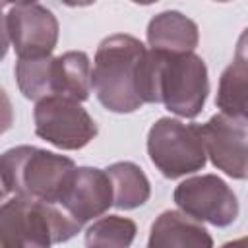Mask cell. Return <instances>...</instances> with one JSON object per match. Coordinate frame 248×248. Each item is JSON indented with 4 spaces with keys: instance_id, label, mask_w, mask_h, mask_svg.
<instances>
[{
    "instance_id": "cell-3",
    "label": "cell",
    "mask_w": 248,
    "mask_h": 248,
    "mask_svg": "<svg viewBox=\"0 0 248 248\" xmlns=\"http://www.w3.org/2000/svg\"><path fill=\"white\" fill-rule=\"evenodd\" d=\"M76 163L35 145H17L0 155V178L8 192L35 202L60 203Z\"/></svg>"
},
{
    "instance_id": "cell-6",
    "label": "cell",
    "mask_w": 248,
    "mask_h": 248,
    "mask_svg": "<svg viewBox=\"0 0 248 248\" xmlns=\"http://www.w3.org/2000/svg\"><path fill=\"white\" fill-rule=\"evenodd\" d=\"M35 134L64 151L85 147L97 136V124L89 112L72 99L45 97L33 108Z\"/></svg>"
},
{
    "instance_id": "cell-11",
    "label": "cell",
    "mask_w": 248,
    "mask_h": 248,
    "mask_svg": "<svg viewBox=\"0 0 248 248\" xmlns=\"http://www.w3.org/2000/svg\"><path fill=\"white\" fill-rule=\"evenodd\" d=\"M147 248H213V238L202 223L169 209L153 221Z\"/></svg>"
},
{
    "instance_id": "cell-19",
    "label": "cell",
    "mask_w": 248,
    "mask_h": 248,
    "mask_svg": "<svg viewBox=\"0 0 248 248\" xmlns=\"http://www.w3.org/2000/svg\"><path fill=\"white\" fill-rule=\"evenodd\" d=\"M8 4H0V60H4V56L8 54V46H10V35H8V25H6V16L2 14V8Z\"/></svg>"
},
{
    "instance_id": "cell-18",
    "label": "cell",
    "mask_w": 248,
    "mask_h": 248,
    "mask_svg": "<svg viewBox=\"0 0 248 248\" xmlns=\"http://www.w3.org/2000/svg\"><path fill=\"white\" fill-rule=\"evenodd\" d=\"M14 124V107L8 93L0 87V136L6 134Z\"/></svg>"
},
{
    "instance_id": "cell-20",
    "label": "cell",
    "mask_w": 248,
    "mask_h": 248,
    "mask_svg": "<svg viewBox=\"0 0 248 248\" xmlns=\"http://www.w3.org/2000/svg\"><path fill=\"white\" fill-rule=\"evenodd\" d=\"M221 248H246V238H236V240H231V242H225Z\"/></svg>"
},
{
    "instance_id": "cell-17",
    "label": "cell",
    "mask_w": 248,
    "mask_h": 248,
    "mask_svg": "<svg viewBox=\"0 0 248 248\" xmlns=\"http://www.w3.org/2000/svg\"><path fill=\"white\" fill-rule=\"evenodd\" d=\"M138 227L132 219L120 215H107L85 231V248H130Z\"/></svg>"
},
{
    "instance_id": "cell-16",
    "label": "cell",
    "mask_w": 248,
    "mask_h": 248,
    "mask_svg": "<svg viewBox=\"0 0 248 248\" xmlns=\"http://www.w3.org/2000/svg\"><path fill=\"white\" fill-rule=\"evenodd\" d=\"M16 79L17 87L25 99L41 101L54 95V74H52V56L45 58H17L16 62Z\"/></svg>"
},
{
    "instance_id": "cell-10",
    "label": "cell",
    "mask_w": 248,
    "mask_h": 248,
    "mask_svg": "<svg viewBox=\"0 0 248 248\" xmlns=\"http://www.w3.org/2000/svg\"><path fill=\"white\" fill-rule=\"evenodd\" d=\"M60 205L79 225L107 213L112 205V184L107 172L97 167H76Z\"/></svg>"
},
{
    "instance_id": "cell-4",
    "label": "cell",
    "mask_w": 248,
    "mask_h": 248,
    "mask_svg": "<svg viewBox=\"0 0 248 248\" xmlns=\"http://www.w3.org/2000/svg\"><path fill=\"white\" fill-rule=\"evenodd\" d=\"M79 229L52 203L16 196L0 205V248H52L74 238Z\"/></svg>"
},
{
    "instance_id": "cell-1",
    "label": "cell",
    "mask_w": 248,
    "mask_h": 248,
    "mask_svg": "<svg viewBox=\"0 0 248 248\" xmlns=\"http://www.w3.org/2000/svg\"><path fill=\"white\" fill-rule=\"evenodd\" d=\"M207 93L209 78L202 56L145 50L138 70V97L143 105L163 103L176 116L196 118Z\"/></svg>"
},
{
    "instance_id": "cell-7",
    "label": "cell",
    "mask_w": 248,
    "mask_h": 248,
    "mask_svg": "<svg viewBox=\"0 0 248 248\" xmlns=\"http://www.w3.org/2000/svg\"><path fill=\"white\" fill-rule=\"evenodd\" d=\"M174 203L180 213L198 223L229 227L238 217V200L232 188L217 174H200L186 178L174 188Z\"/></svg>"
},
{
    "instance_id": "cell-8",
    "label": "cell",
    "mask_w": 248,
    "mask_h": 248,
    "mask_svg": "<svg viewBox=\"0 0 248 248\" xmlns=\"http://www.w3.org/2000/svg\"><path fill=\"white\" fill-rule=\"evenodd\" d=\"M6 25L10 43L19 58H45L50 56L58 43V19L39 2L10 4Z\"/></svg>"
},
{
    "instance_id": "cell-14",
    "label": "cell",
    "mask_w": 248,
    "mask_h": 248,
    "mask_svg": "<svg viewBox=\"0 0 248 248\" xmlns=\"http://www.w3.org/2000/svg\"><path fill=\"white\" fill-rule=\"evenodd\" d=\"M54 95L72 101H85L91 93V60L81 50H68L52 58Z\"/></svg>"
},
{
    "instance_id": "cell-15",
    "label": "cell",
    "mask_w": 248,
    "mask_h": 248,
    "mask_svg": "<svg viewBox=\"0 0 248 248\" xmlns=\"http://www.w3.org/2000/svg\"><path fill=\"white\" fill-rule=\"evenodd\" d=\"M112 184V205L118 209H136L151 196V186L141 170L132 161H118L105 169Z\"/></svg>"
},
{
    "instance_id": "cell-12",
    "label": "cell",
    "mask_w": 248,
    "mask_h": 248,
    "mask_svg": "<svg viewBox=\"0 0 248 248\" xmlns=\"http://www.w3.org/2000/svg\"><path fill=\"white\" fill-rule=\"evenodd\" d=\"M147 43L151 50L169 54L194 52L200 41V31L196 21L186 17L176 10H165L153 16L147 23Z\"/></svg>"
},
{
    "instance_id": "cell-2",
    "label": "cell",
    "mask_w": 248,
    "mask_h": 248,
    "mask_svg": "<svg viewBox=\"0 0 248 248\" xmlns=\"http://www.w3.org/2000/svg\"><path fill=\"white\" fill-rule=\"evenodd\" d=\"M145 45L126 33L103 39L95 52L91 85L99 103L110 112H134L143 103L138 97V70Z\"/></svg>"
},
{
    "instance_id": "cell-13",
    "label": "cell",
    "mask_w": 248,
    "mask_h": 248,
    "mask_svg": "<svg viewBox=\"0 0 248 248\" xmlns=\"http://www.w3.org/2000/svg\"><path fill=\"white\" fill-rule=\"evenodd\" d=\"M246 91H248V56H246V31H244L238 39V46L232 62L223 70L219 78L215 105L221 108V114L248 120Z\"/></svg>"
},
{
    "instance_id": "cell-9",
    "label": "cell",
    "mask_w": 248,
    "mask_h": 248,
    "mask_svg": "<svg viewBox=\"0 0 248 248\" xmlns=\"http://www.w3.org/2000/svg\"><path fill=\"white\" fill-rule=\"evenodd\" d=\"M205 157L225 174L244 180L248 176V120L227 114H213L200 124Z\"/></svg>"
},
{
    "instance_id": "cell-5",
    "label": "cell",
    "mask_w": 248,
    "mask_h": 248,
    "mask_svg": "<svg viewBox=\"0 0 248 248\" xmlns=\"http://www.w3.org/2000/svg\"><path fill=\"white\" fill-rule=\"evenodd\" d=\"M147 155L165 178H180L205 167V149L200 124H184L176 118H159L147 134Z\"/></svg>"
},
{
    "instance_id": "cell-21",
    "label": "cell",
    "mask_w": 248,
    "mask_h": 248,
    "mask_svg": "<svg viewBox=\"0 0 248 248\" xmlns=\"http://www.w3.org/2000/svg\"><path fill=\"white\" fill-rule=\"evenodd\" d=\"M6 194H8V190H6V186H4V182H2V178H0V202L6 198Z\"/></svg>"
}]
</instances>
